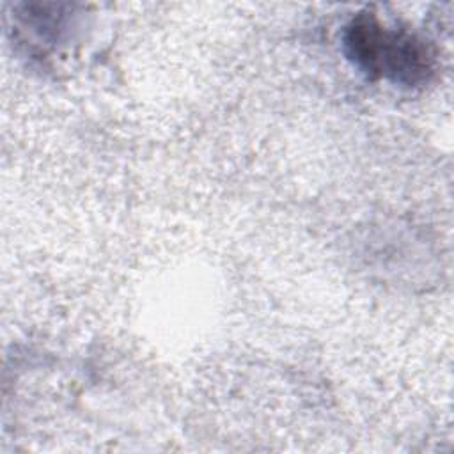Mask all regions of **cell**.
Listing matches in <instances>:
<instances>
[{
    "mask_svg": "<svg viewBox=\"0 0 454 454\" xmlns=\"http://www.w3.org/2000/svg\"><path fill=\"white\" fill-rule=\"evenodd\" d=\"M348 57L371 78L397 85H422L433 73L434 57L420 37L383 25L372 14H358L344 32Z\"/></svg>",
    "mask_w": 454,
    "mask_h": 454,
    "instance_id": "1",
    "label": "cell"
}]
</instances>
